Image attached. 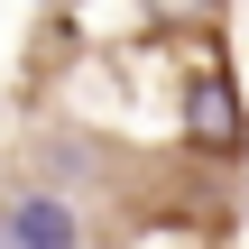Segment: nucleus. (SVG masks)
Wrapping results in <instances>:
<instances>
[{
	"mask_svg": "<svg viewBox=\"0 0 249 249\" xmlns=\"http://www.w3.org/2000/svg\"><path fill=\"white\" fill-rule=\"evenodd\" d=\"M0 240H9V249H83V222H74L65 194H9Z\"/></svg>",
	"mask_w": 249,
	"mask_h": 249,
	"instance_id": "f257e3e1",
	"label": "nucleus"
},
{
	"mask_svg": "<svg viewBox=\"0 0 249 249\" xmlns=\"http://www.w3.org/2000/svg\"><path fill=\"white\" fill-rule=\"evenodd\" d=\"M0 249H9V240H0Z\"/></svg>",
	"mask_w": 249,
	"mask_h": 249,
	"instance_id": "7ed1b4c3",
	"label": "nucleus"
},
{
	"mask_svg": "<svg viewBox=\"0 0 249 249\" xmlns=\"http://www.w3.org/2000/svg\"><path fill=\"white\" fill-rule=\"evenodd\" d=\"M194 111H203V139H213V148H231V139H240V120H231V83H203V102H194Z\"/></svg>",
	"mask_w": 249,
	"mask_h": 249,
	"instance_id": "f03ea898",
	"label": "nucleus"
}]
</instances>
